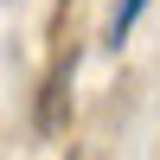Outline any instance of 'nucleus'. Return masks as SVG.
<instances>
[{
    "mask_svg": "<svg viewBox=\"0 0 160 160\" xmlns=\"http://www.w3.org/2000/svg\"><path fill=\"white\" fill-rule=\"evenodd\" d=\"M148 7H154V0H122V7L109 13V45H122V38L135 32V19H141V13H148Z\"/></svg>",
    "mask_w": 160,
    "mask_h": 160,
    "instance_id": "1",
    "label": "nucleus"
}]
</instances>
